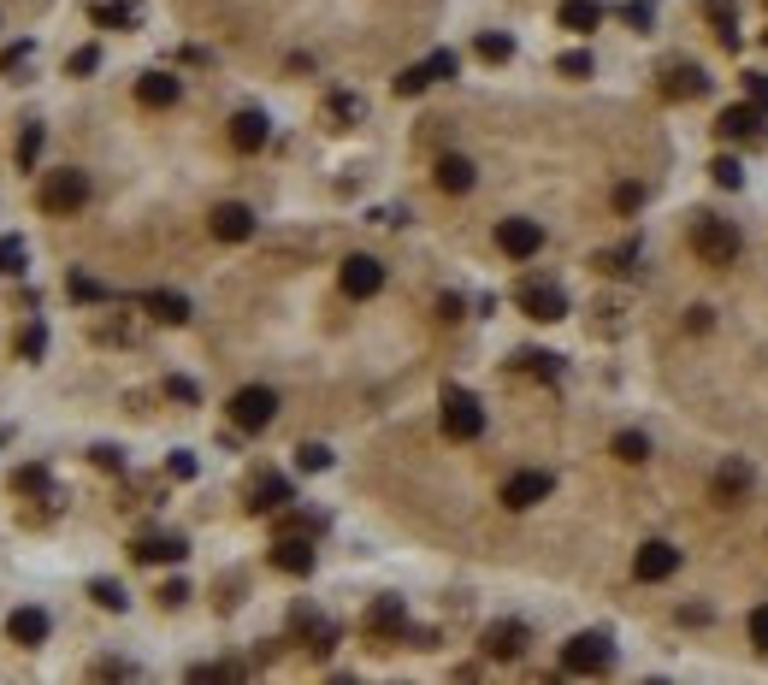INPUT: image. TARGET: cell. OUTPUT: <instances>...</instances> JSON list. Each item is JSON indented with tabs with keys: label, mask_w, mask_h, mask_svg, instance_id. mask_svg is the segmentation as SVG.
I'll return each mask as SVG.
<instances>
[{
	"label": "cell",
	"mask_w": 768,
	"mask_h": 685,
	"mask_svg": "<svg viewBox=\"0 0 768 685\" xmlns=\"http://www.w3.org/2000/svg\"><path fill=\"white\" fill-rule=\"evenodd\" d=\"M130 556H136V561H184V556H190V544H184V538H160V532H154V538H136V544H130Z\"/></svg>",
	"instance_id": "44dd1931"
},
{
	"label": "cell",
	"mask_w": 768,
	"mask_h": 685,
	"mask_svg": "<svg viewBox=\"0 0 768 685\" xmlns=\"http://www.w3.org/2000/svg\"><path fill=\"white\" fill-rule=\"evenodd\" d=\"M18 355H24V361H42V355H48V325H42V319H36V325H24Z\"/></svg>",
	"instance_id": "83f0119b"
},
{
	"label": "cell",
	"mask_w": 768,
	"mask_h": 685,
	"mask_svg": "<svg viewBox=\"0 0 768 685\" xmlns=\"http://www.w3.org/2000/svg\"><path fill=\"white\" fill-rule=\"evenodd\" d=\"M225 414H231V426H237V432H266V426L278 420V396H272L266 384H243V390L231 396V408H225Z\"/></svg>",
	"instance_id": "3957f363"
},
{
	"label": "cell",
	"mask_w": 768,
	"mask_h": 685,
	"mask_svg": "<svg viewBox=\"0 0 768 685\" xmlns=\"http://www.w3.org/2000/svg\"><path fill=\"white\" fill-rule=\"evenodd\" d=\"M692 254L704 266H733L739 260V231L727 219H715V213H698L692 219Z\"/></svg>",
	"instance_id": "6da1fadb"
},
{
	"label": "cell",
	"mask_w": 768,
	"mask_h": 685,
	"mask_svg": "<svg viewBox=\"0 0 768 685\" xmlns=\"http://www.w3.org/2000/svg\"><path fill=\"white\" fill-rule=\"evenodd\" d=\"M89 597H95L101 609H113V615H119V609L130 603V597H125V585H113V579H95V585H89Z\"/></svg>",
	"instance_id": "e575fe53"
},
{
	"label": "cell",
	"mask_w": 768,
	"mask_h": 685,
	"mask_svg": "<svg viewBox=\"0 0 768 685\" xmlns=\"http://www.w3.org/2000/svg\"><path fill=\"white\" fill-rule=\"evenodd\" d=\"M556 71H562V77H591V54H562V60H556Z\"/></svg>",
	"instance_id": "bcb514c9"
},
{
	"label": "cell",
	"mask_w": 768,
	"mask_h": 685,
	"mask_svg": "<svg viewBox=\"0 0 768 685\" xmlns=\"http://www.w3.org/2000/svg\"><path fill=\"white\" fill-rule=\"evenodd\" d=\"M432 178H438V189H449V195H467V189H473V160H461V154H444Z\"/></svg>",
	"instance_id": "7402d4cb"
},
{
	"label": "cell",
	"mask_w": 768,
	"mask_h": 685,
	"mask_svg": "<svg viewBox=\"0 0 768 685\" xmlns=\"http://www.w3.org/2000/svg\"><path fill=\"white\" fill-rule=\"evenodd\" d=\"M24 237H0V272H24Z\"/></svg>",
	"instance_id": "f35d334b"
},
{
	"label": "cell",
	"mask_w": 768,
	"mask_h": 685,
	"mask_svg": "<svg viewBox=\"0 0 768 685\" xmlns=\"http://www.w3.org/2000/svg\"><path fill=\"white\" fill-rule=\"evenodd\" d=\"M89 461H95L101 473H119V467H125V455H119L113 443H95V449H89Z\"/></svg>",
	"instance_id": "7bdbcfd3"
},
{
	"label": "cell",
	"mask_w": 768,
	"mask_h": 685,
	"mask_svg": "<svg viewBox=\"0 0 768 685\" xmlns=\"http://www.w3.org/2000/svg\"><path fill=\"white\" fill-rule=\"evenodd\" d=\"M172 479H195V455H184V449L172 455Z\"/></svg>",
	"instance_id": "f5cc1de1"
},
{
	"label": "cell",
	"mask_w": 768,
	"mask_h": 685,
	"mask_svg": "<svg viewBox=\"0 0 768 685\" xmlns=\"http://www.w3.org/2000/svg\"><path fill=\"white\" fill-rule=\"evenodd\" d=\"M751 644H757V656H768V603L751 609Z\"/></svg>",
	"instance_id": "60d3db41"
},
{
	"label": "cell",
	"mask_w": 768,
	"mask_h": 685,
	"mask_svg": "<svg viewBox=\"0 0 768 685\" xmlns=\"http://www.w3.org/2000/svg\"><path fill=\"white\" fill-rule=\"evenodd\" d=\"M71 296H77V302H113V290H107V284H95L89 272H71Z\"/></svg>",
	"instance_id": "1f68e13d"
},
{
	"label": "cell",
	"mask_w": 768,
	"mask_h": 685,
	"mask_svg": "<svg viewBox=\"0 0 768 685\" xmlns=\"http://www.w3.org/2000/svg\"><path fill=\"white\" fill-rule=\"evenodd\" d=\"M142 308L154 313L160 325H184V319H190V296H178V290H148Z\"/></svg>",
	"instance_id": "d6986e66"
},
{
	"label": "cell",
	"mask_w": 768,
	"mask_h": 685,
	"mask_svg": "<svg viewBox=\"0 0 768 685\" xmlns=\"http://www.w3.org/2000/svg\"><path fill=\"white\" fill-rule=\"evenodd\" d=\"M266 136H272V125H266V113H255V107L231 119V148H237V154H260Z\"/></svg>",
	"instance_id": "e0dca14e"
},
{
	"label": "cell",
	"mask_w": 768,
	"mask_h": 685,
	"mask_svg": "<svg viewBox=\"0 0 768 685\" xmlns=\"http://www.w3.org/2000/svg\"><path fill=\"white\" fill-rule=\"evenodd\" d=\"M379 290H384V266L373 254H349V260H343V296L367 302V296H379Z\"/></svg>",
	"instance_id": "9c48e42d"
},
{
	"label": "cell",
	"mask_w": 768,
	"mask_h": 685,
	"mask_svg": "<svg viewBox=\"0 0 768 685\" xmlns=\"http://www.w3.org/2000/svg\"><path fill=\"white\" fill-rule=\"evenodd\" d=\"M709 178H715V184H721V189H739V184H745V166H739L733 154H721V160L709 166Z\"/></svg>",
	"instance_id": "d590c367"
},
{
	"label": "cell",
	"mask_w": 768,
	"mask_h": 685,
	"mask_svg": "<svg viewBox=\"0 0 768 685\" xmlns=\"http://www.w3.org/2000/svg\"><path fill=\"white\" fill-rule=\"evenodd\" d=\"M715 136H721V142H757V136H763V107H757V101L727 107V113L715 119Z\"/></svg>",
	"instance_id": "30bf717a"
},
{
	"label": "cell",
	"mask_w": 768,
	"mask_h": 685,
	"mask_svg": "<svg viewBox=\"0 0 768 685\" xmlns=\"http://www.w3.org/2000/svg\"><path fill=\"white\" fill-rule=\"evenodd\" d=\"M83 201H89V178H83L77 166L48 172V184H42V207H48V213H60V219H65V213H77Z\"/></svg>",
	"instance_id": "5b68a950"
},
{
	"label": "cell",
	"mask_w": 768,
	"mask_h": 685,
	"mask_svg": "<svg viewBox=\"0 0 768 685\" xmlns=\"http://www.w3.org/2000/svg\"><path fill=\"white\" fill-rule=\"evenodd\" d=\"M520 308H526V319H538V325H556L568 313V296L556 284H526L520 290Z\"/></svg>",
	"instance_id": "7c38bea8"
},
{
	"label": "cell",
	"mask_w": 768,
	"mask_h": 685,
	"mask_svg": "<svg viewBox=\"0 0 768 685\" xmlns=\"http://www.w3.org/2000/svg\"><path fill=\"white\" fill-rule=\"evenodd\" d=\"M296 467H302V473H325V467H331V449H325V443H302V449H296Z\"/></svg>",
	"instance_id": "74e56055"
},
{
	"label": "cell",
	"mask_w": 768,
	"mask_h": 685,
	"mask_svg": "<svg viewBox=\"0 0 768 685\" xmlns=\"http://www.w3.org/2000/svg\"><path fill=\"white\" fill-rule=\"evenodd\" d=\"M6 632H12V644L36 650V644H48V615L24 603V609H12V615H6Z\"/></svg>",
	"instance_id": "2e32d148"
},
{
	"label": "cell",
	"mask_w": 768,
	"mask_h": 685,
	"mask_svg": "<svg viewBox=\"0 0 768 685\" xmlns=\"http://www.w3.org/2000/svg\"><path fill=\"white\" fill-rule=\"evenodd\" d=\"M609 449H615V461L639 467L644 455H650V437H644V432H615V443H609Z\"/></svg>",
	"instance_id": "484cf974"
},
{
	"label": "cell",
	"mask_w": 768,
	"mask_h": 685,
	"mask_svg": "<svg viewBox=\"0 0 768 685\" xmlns=\"http://www.w3.org/2000/svg\"><path fill=\"white\" fill-rule=\"evenodd\" d=\"M609 662H615L609 632H574V638L562 644V668H568V674H603Z\"/></svg>",
	"instance_id": "277c9868"
},
{
	"label": "cell",
	"mask_w": 768,
	"mask_h": 685,
	"mask_svg": "<svg viewBox=\"0 0 768 685\" xmlns=\"http://www.w3.org/2000/svg\"><path fill=\"white\" fill-rule=\"evenodd\" d=\"M361 113H367V107H361V95H331V119H343V125H349V119H361Z\"/></svg>",
	"instance_id": "b9f144b4"
},
{
	"label": "cell",
	"mask_w": 768,
	"mask_h": 685,
	"mask_svg": "<svg viewBox=\"0 0 768 685\" xmlns=\"http://www.w3.org/2000/svg\"><path fill=\"white\" fill-rule=\"evenodd\" d=\"M621 18H627L633 30H650V6H644V0H633V6H621Z\"/></svg>",
	"instance_id": "f907efd6"
},
{
	"label": "cell",
	"mask_w": 768,
	"mask_h": 685,
	"mask_svg": "<svg viewBox=\"0 0 768 685\" xmlns=\"http://www.w3.org/2000/svg\"><path fill=\"white\" fill-rule=\"evenodd\" d=\"M18 491H24V497H48V491H54L48 467H18Z\"/></svg>",
	"instance_id": "d6a6232c"
},
{
	"label": "cell",
	"mask_w": 768,
	"mask_h": 685,
	"mask_svg": "<svg viewBox=\"0 0 768 685\" xmlns=\"http://www.w3.org/2000/svg\"><path fill=\"white\" fill-rule=\"evenodd\" d=\"M709 18H715V30H721V42H727V48H739V24H733V0H715V6H709Z\"/></svg>",
	"instance_id": "4dcf8cb0"
},
{
	"label": "cell",
	"mask_w": 768,
	"mask_h": 685,
	"mask_svg": "<svg viewBox=\"0 0 768 685\" xmlns=\"http://www.w3.org/2000/svg\"><path fill=\"white\" fill-rule=\"evenodd\" d=\"M408 626V609H402V597H379L373 609H367V632L373 638H396Z\"/></svg>",
	"instance_id": "ac0fdd59"
},
{
	"label": "cell",
	"mask_w": 768,
	"mask_h": 685,
	"mask_svg": "<svg viewBox=\"0 0 768 685\" xmlns=\"http://www.w3.org/2000/svg\"><path fill=\"white\" fill-rule=\"evenodd\" d=\"M207 231H213L219 243H249V237H255V207H243V201H219V207L207 213Z\"/></svg>",
	"instance_id": "8992f818"
},
{
	"label": "cell",
	"mask_w": 768,
	"mask_h": 685,
	"mask_svg": "<svg viewBox=\"0 0 768 685\" xmlns=\"http://www.w3.org/2000/svg\"><path fill=\"white\" fill-rule=\"evenodd\" d=\"M95 674H113V680H130V674H136V668H130V662H101V668H95Z\"/></svg>",
	"instance_id": "11a10c76"
},
{
	"label": "cell",
	"mask_w": 768,
	"mask_h": 685,
	"mask_svg": "<svg viewBox=\"0 0 768 685\" xmlns=\"http://www.w3.org/2000/svg\"><path fill=\"white\" fill-rule=\"evenodd\" d=\"M426 83H432V71H426V60L408 65V71H396V95L408 101V95H426Z\"/></svg>",
	"instance_id": "f1b7e54d"
},
{
	"label": "cell",
	"mask_w": 768,
	"mask_h": 685,
	"mask_svg": "<svg viewBox=\"0 0 768 685\" xmlns=\"http://www.w3.org/2000/svg\"><path fill=\"white\" fill-rule=\"evenodd\" d=\"M42 142H48V136H42V125H24V136H18V166H24V172L42 160Z\"/></svg>",
	"instance_id": "f546056e"
},
{
	"label": "cell",
	"mask_w": 768,
	"mask_h": 685,
	"mask_svg": "<svg viewBox=\"0 0 768 685\" xmlns=\"http://www.w3.org/2000/svg\"><path fill=\"white\" fill-rule=\"evenodd\" d=\"M704 89H709V77L698 65H668V83H662L668 101H686V95H704Z\"/></svg>",
	"instance_id": "ffe728a7"
},
{
	"label": "cell",
	"mask_w": 768,
	"mask_h": 685,
	"mask_svg": "<svg viewBox=\"0 0 768 685\" xmlns=\"http://www.w3.org/2000/svg\"><path fill=\"white\" fill-rule=\"evenodd\" d=\"M30 60V42H18V48H6V54H0V77H12V71H18V65Z\"/></svg>",
	"instance_id": "681fc988"
},
{
	"label": "cell",
	"mask_w": 768,
	"mask_h": 685,
	"mask_svg": "<svg viewBox=\"0 0 768 685\" xmlns=\"http://www.w3.org/2000/svg\"><path fill=\"white\" fill-rule=\"evenodd\" d=\"M89 18H95L101 30H130V24H136V6H125V0H101Z\"/></svg>",
	"instance_id": "d4e9b609"
},
{
	"label": "cell",
	"mask_w": 768,
	"mask_h": 685,
	"mask_svg": "<svg viewBox=\"0 0 768 685\" xmlns=\"http://www.w3.org/2000/svg\"><path fill=\"white\" fill-rule=\"evenodd\" d=\"M550 497V473H514L509 485H503V508H514V514H526V508H538V502Z\"/></svg>",
	"instance_id": "8fae6325"
},
{
	"label": "cell",
	"mask_w": 768,
	"mask_h": 685,
	"mask_svg": "<svg viewBox=\"0 0 768 685\" xmlns=\"http://www.w3.org/2000/svg\"><path fill=\"white\" fill-rule=\"evenodd\" d=\"M644 207V184H621L615 189V213H639Z\"/></svg>",
	"instance_id": "ee69618b"
},
{
	"label": "cell",
	"mask_w": 768,
	"mask_h": 685,
	"mask_svg": "<svg viewBox=\"0 0 768 685\" xmlns=\"http://www.w3.org/2000/svg\"><path fill=\"white\" fill-rule=\"evenodd\" d=\"M745 95H751V101L768 113V71H745Z\"/></svg>",
	"instance_id": "7dc6e473"
},
{
	"label": "cell",
	"mask_w": 768,
	"mask_h": 685,
	"mask_svg": "<svg viewBox=\"0 0 768 685\" xmlns=\"http://www.w3.org/2000/svg\"><path fill=\"white\" fill-rule=\"evenodd\" d=\"M184 597H190V585H184V579H172V585H166V591H160V603H166V609H178V603H184Z\"/></svg>",
	"instance_id": "816d5d0a"
},
{
	"label": "cell",
	"mask_w": 768,
	"mask_h": 685,
	"mask_svg": "<svg viewBox=\"0 0 768 685\" xmlns=\"http://www.w3.org/2000/svg\"><path fill=\"white\" fill-rule=\"evenodd\" d=\"M95 65H101V48L89 42V48H77V54H71V65H65V71H71V77H89Z\"/></svg>",
	"instance_id": "ab89813d"
},
{
	"label": "cell",
	"mask_w": 768,
	"mask_h": 685,
	"mask_svg": "<svg viewBox=\"0 0 768 685\" xmlns=\"http://www.w3.org/2000/svg\"><path fill=\"white\" fill-rule=\"evenodd\" d=\"M597 24H603V6H597V0H562V30L591 36Z\"/></svg>",
	"instance_id": "603a6c76"
},
{
	"label": "cell",
	"mask_w": 768,
	"mask_h": 685,
	"mask_svg": "<svg viewBox=\"0 0 768 685\" xmlns=\"http://www.w3.org/2000/svg\"><path fill=\"white\" fill-rule=\"evenodd\" d=\"M633 573H639L644 585H662V579H674V573H680V550H674L668 538H650L639 556H633Z\"/></svg>",
	"instance_id": "ba28073f"
},
{
	"label": "cell",
	"mask_w": 768,
	"mask_h": 685,
	"mask_svg": "<svg viewBox=\"0 0 768 685\" xmlns=\"http://www.w3.org/2000/svg\"><path fill=\"white\" fill-rule=\"evenodd\" d=\"M284 502H290V479H278V473L260 479L255 491H249V508H255V514H272V508H284Z\"/></svg>",
	"instance_id": "cb8c5ba5"
},
{
	"label": "cell",
	"mask_w": 768,
	"mask_h": 685,
	"mask_svg": "<svg viewBox=\"0 0 768 685\" xmlns=\"http://www.w3.org/2000/svg\"><path fill=\"white\" fill-rule=\"evenodd\" d=\"M166 390H172L178 402H195V384H190V378H166Z\"/></svg>",
	"instance_id": "db71d44e"
},
{
	"label": "cell",
	"mask_w": 768,
	"mask_h": 685,
	"mask_svg": "<svg viewBox=\"0 0 768 685\" xmlns=\"http://www.w3.org/2000/svg\"><path fill=\"white\" fill-rule=\"evenodd\" d=\"M479 432H485V408H479V396H473V390H461V384H449V390H444V437L473 443Z\"/></svg>",
	"instance_id": "7a4b0ae2"
},
{
	"label": "cell",
	"mask_w": 768,
	"mask_h": 685,
	"mask_svg": "<svg viewBox=\"0 0 768 685\" xmlns=\"http://www.w3.org/2000/svg\"><path fill=\"white\" fill-rule=\"evenodd\" d=\"M745 485H751V473H745L739 461H727V467H721V479H715V497L727 502L733 491H745Z\"/></svg>",
	"instance_id": "836d02e7"
},
{
	"label": "cell",
	"mask_w": 768,
	"mask_h": 685,
	"mask_svg": "<svg viewBox=\"0 0 768 685\" xmlns=\"http://www.w3.org/2000/svg\"><path fill=\"white\" fill-rule=\"evenodd\" d=\"M497 249L509 254V260H532V254L544 249V225L538 219H503L497 225Z\"/></svg>",
	"instance_id": "52a82bcc"
},
{
	"label": "cell",
	"mask_w": 768,
	"mask_h": 685,
	"mask_svg": "<svg viewBox=\"0 0 768 685\" xmlns=\"http://www.w3.org/2000/svg\"><path fill=\"white\" fill-rule=\"evenodd\" d=\"M178 95H184V83L172 71H142L136 77V101L142 107H178Z\"/></svg>",
	"instance_id": "5bb4252c"
},
{
	"label": "cell",
	"mask_w": 768,
	"mask_h": 685,
	"mask_svg": "<svg viewBox=\"0 0 768 685\" xmlns=\"http://www.w3.org/2000/svg\"><path fill=\"white\" fill-rule=\"evenodd\" d=\"M485 656H491V662H514V656H526V626H520V621L485 626Z\"/></svg>",
	"instance_id": "4fadbf2b"
},
{
	"label": "cell",
	"mask_w": 768,
	"mask_h": 685,
	"mask_svg": "<svg viewBox=\"0 0 768 685\" xmlns=\"http://www.w3.org/2000/svg\"><path fill=\"white\" fill-rule=\"evenodd\" d=\"M633 260H639V243H627V249L597 254V266H603V272H615V278H621V272H633Z\"/></svg>",
	"instance_id": "8d00e7d4"
},
{
	"label": "cell",
	"mask_w": 768,
	"mask_h": 685,
	"mask_svg": "<svg viewBox=\"0 0 768 685\" xmlns=\"http://www.w3.org/2000/svg\"><path fill=\"white\" fill-rule=\"evenodd\" d=\"M763 42H768V36H763Z\"/></svg>",
	"instance_id": "9f6ffc18"
},
{
	"label": "cell",
	"mask_w": 768,
	"mask_h": 685,
	"mask_svg": "<svg viewBox=\"0 0 768 685\" xmlns=\"http://www.w3.org/2000/svg\"><path fill=\"white\" fill-rule=\"evenodd\" d=\"M272 567H278V573H296V579H302V573H314V544L284 532V538L272 544Z\"/></svg>",
	"instance_id": "9a60e30c"
},
{
	"label": "cell",
	"mask_w": 768,
	"mask_h": 685,
	"mask_svg": "<svg viewBox=\"0 0 768 685\" xmlns=\"http://www.w3.org/2000/svg\"><path fill=\"white\" fill-rule=\"evenodd\" d=\"M520 361H526V367H532V373L556 378V355H544V349H526V355H520Z\"/></svg>",
	"instance_id": "c3c4849f"
},
{
	"label": "cell",
	"mask_w": 768,
	"mask_h": 685,
	"mask_svg": "<svg viewBox=\"0 0 768 685\" xmlns=\"http://www.w3.org/2000/svg\"><path fill=\"white\" fill-rule=\"evenodd\" d=\"M426 71H432V83H438V77H455V71H461V60H455L449 48H438V54L426 60Z\"/></svg>",
	"instance_id": "f6af8a7d"
},
{
	"label": "cell",
	"mask_w": 768,
	"mask_h": 685,
	"mask_svg": "<svg viewBox=\"0 0 768 685\" xmlns=\"http://www.w3.org/2000/svg\"><path fill=\"white\" fill-rule=\"evenodd\" d=\"M473 48H479V60H485V65H503V60L514 54V42H509V36H497V30H485Z\"/></svg>",
	"instance_id": "4316f807"
}]
</instances>
